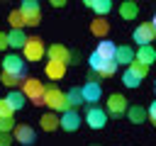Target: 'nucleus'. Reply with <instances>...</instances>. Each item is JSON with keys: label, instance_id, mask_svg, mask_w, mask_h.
I'll list each match as a JSON object with an SVG mask.
<instances>
[{"label": "nucleus", "instance_id": "f257e3e1", "mask_svg": "<svg viewBox=\"0 0 156 146\" xmlns=\"http://www.w3.org/2000/svg\"><path fill=\"white\" fill-rule=\"evenodd\" d=\"M44 105L56 109V112H66L68 109V100L56 85H44Z\"/></svg>", "mask_w": 156, "mask_h": 146}, {"label": "nucleus", "instance_id": "f03ea898", "mask_svg": "<svg viewBox=\"0 0 156 146\" xmlns=\"http://www.w3.org/2000/svg\"><path fill=\"white\" fill-rule=\"evenodd\" d=\"M22 92H24V97L32 100V105H37V107L44 105V85L39 78H27L22 83Z\"/></svg>", "mask_w": 156, "mask_h": 146}, {"label": "nucleus", "instance_id": "7ed1b4c3", "mask_svg": "<svg viewBox=\"0 0 156 146\" xmlns=\"http://www.w3.org/2000/svg\"><path fill=\"white\" fill-rule=\"evenodd\" d=\"M22 54H24V61H41V56L46 54V46L39 36H27V41L22 46Z\"/></svg>", "mask_w": 156, "mask_h": 146}, {"label": "nucleus", "instance_id": "20e7f679", "mask_svg": "<svg viewBox=\"0 0 156 146\" xmlns=\"http://www.w3.org/2000/svg\"><path fill=\"white\" fill-rule=\"evenodd\" d=\"M22 15H24V22L29 27H37L39 19H41V12H39V0H22Z\"/></svg>", "mask_w": 156, "mask_h": 146}, {"label": "nucleus", "instance_id": "39448f33", "mask_svg": "<svg viewBox=\"0 0 156 146\" xmlns=\"http://www.w3.org/2000/svg\"><path fill=\"white\" fill-rule=\"evenodd\" d=\"M127 107H129L127 97L119 95V92H115V95L107 97V109H105V112L112 114V117H122V114H127Z\"/></svg>", "mask_w": 156, "mask_h": 146}, {"label": "nucleus", "instance_id": "423d86ee", "mask_svg": "<svg viewBox=\"0 0 156 146\" xmlns=\"http://www.w3.org/2000/svg\"><path fill=\"white\" fill-rule=\"evenodd\" d=\"M85 122H88L90 129H102L107 124V112L100 109V107H95V105H90L85 109Z\"/></svg>", "mask_w": 156, "mask_h": 146}, {"label": "nucleus", "instance_id": "0eeeda50", "mask_svg": "<svg viewBox=\"0 0 156 146\" xmlns=\"http://www.w3.org/2000/svg\"><path fill=\"white\" fill-rule=\"evenodd\" d=\"M132 39H134L139 46H144V44H151V41L156 39V29H154V24H151V22H144V24H139V27L134 29Z\"/></svg>", "mask_w": 156, "mask_h": 146}, {"label": "nucleus", "instance_id": "6e6552de", "mask_svg": "<svg viewBox=\"0 0 156 146\" xmlns=\"http://www.w3.org/2000/svg\"><path fill=\"white\" fill-rule=\"evenodd\" d=\"M2 71H7V73H17V75H27V61L24 58H20V56H15V54H10V56H5L2 58Z\"/></svg>", "mask_w": 156, "mask_h": 146}, {"label": "nucleus", "instance_id": "1a4fd4ad", "mask_svg": "<svg viewBox=\"0 0 156 146\" xmlns=\"http://www.w3.org/2000/svg\"><path fill=\"white\" fill-rule=\"evenodd\" d=\"M58 119H61V129H63V131H76V129L80 127V114H78L73 107H68L66 112H61Z\"/></svg>", "mask_w": 156, "mask_h": 146}, {"label": "nucleus", "instance_id": "9d476101", "mask_svg": "<svg viewBox=\"0 0 156 146\" xmlns=\"http://www.w3.org/2000/svg\"><path fill=\"white\" fill-rule=\"evenodd\" d=\"M83 100L88 102V105H95L100 97H102V88H100V83H93V80H88L83 88Z\"/></svg>", "mask_w": 156, "mask_h": 146}, {"label": "nucleus", "instance_id": "9b49d317", "mask_svg": "<svg viewBox=\"0 0 156 146\" xmlns=\"http://www.w3.org/2000/svg\"><path fill=\"white\" fill-rule=\"evenodd\" d=\"M12 136H15L20 144H24V146L34 144V139H37V134H34V129H32L29 124H20V127H15V129H12Z\"/></svg>", "mask_w": 156, "mask_h": 146}, {"label": "nucleus", "instance_id": "f8f14e48", "mask_svg": "<svg viewBox=\"0 0 156 146\" xmlns=\"http://www.w3.org/2000/svg\"><path fill=\"white\" fill-rule=\"evenodd\" d=\"M44 71H46V78H51V80H61V78L66 75V63H63V61H54V58H49Z\"/></svg>", "mask_w": 156, "mask_h": 146}, {"label": "nucleus", "instance_id": "ddd939ff", "mask_svg": "<svg viewBox=\"0 0 156 146\" xmlns=\"http://www.w3.org/2000/svg\"><path fill=\"white\" fill-rule=\"evenodd\" d=\"M134 61H139V63H144V66H151V63L156 61V51H154V46H151V44L139 46V51H134Z\"/></svg>", "mask_w": 156, "mask_h": 146}, {"label": "nucleus", "instance_id": "4468645a", "mask_svg": "<svg viewBox=\"0 0 156 146\" xmlns=\"http://www.w3.org/2000/svg\"><path fill=\"white\" fill-rule=\"evenodd\" d=\"M46 56H49V58H54V61H63L66 66H68V61H71V51H68L66 46H61V44L49 46V49H46Z\"/></svg>", "mask_w": 156, "mask_h": 146}, {"label": "nucleus", "instance_id": "2eb2a0df", "mask_svg": "<svg viewBox=\"0 0 156 146\" xmlns=\"http://www.w3.org/2000/svg\"><path fill=\"white\" fill-rule=\"evenodd\" d=\"M119 15H122V19H136V15H139L136 0H124L119 5Z\"/></svg>", "mask_w": 156, "mask_h": 146}, {"label": "nucleus", "instance_id": "dca6fc26", "mask_svg": "<svg viewBox=\"0 0 156 146\" xmlns=\"http://www.w3.org/2000/svg\"><path fill=\"white\" fill-rule=\"evenodd\" d=\"M127 117H129V122H134V124H141L144 119H149V114H146V109H144L141 105H129V107H127Z\"/></svg>", "mask_w": 156, "mask_h": 146}, {"label": "nucleus", "instance_id": "f3484780", "mask_svg": "<svg viewBox=\"0 0 156 146\" xmlns=\"http://www.w3.org/2000/svg\"><path fill=\"white\" fill-rule=\"evenodd\" d=\"M39 122H41V129H44V131H56V129L61 127V119H58L54 112L41 114V117H39Z\"/></svg>", "mask_w": 156, "mask_h": 146}, {"label": "nucleus", "instance_id": "a211bd4d", "mask_svg": "<svg viewBox=\"0 0 156 146\" xmlns=\"http://www.w3.org/2000/svg\"><path fill=\"white\" fill-rule=\"evenodd\" d=\"M115 61L129 66V63L134 61V49H132V46H117V51H115Z\"/></svg>", "mask_w": 156, "mask_h": 146}, {"label": "nucleus", "instance_id": "6ab92c4d", "mask_svg": "<svg viewBox=\"0 0 156 146\" xmlns=\"http://www.w3.org/2000/svg\"><path fill=\"white\" fill-rule=\"evenodd\" d=\"M90 32L95 34V36H105L107 32H110V24H107V19H102V17H95L93 22H90Z\"/></svg>", "mask_w": 156, "mask_h": 146}, {"label": "nucleus", "instance_id": "aec40b11", "mask_svg": "<svg viewBox=\"0 0 156 146\" xmlns=\"http://www.w3.org/2000/svg\"><path fill=\"white\" fill-rule=\"evenodd\" d=\"M141 80H144V78H141L136 71H132V68H127V71L122 73V83H124L127 88H139V85H141Z\"/></svg>", "mask_w": 156, "mask_h": 146}, {"label": "nucleus", "instance_id": "412c9836", "mask_svg": "<svg viewBox=\"0 0 156 146\" xmlns=\"http://www.w3.org/2000/svg\"><path fill=\"white\" fill-rule=\"evenodd\" d=\"M24 41H27V36H24V32H22V29H12V32L7 34V46L22 49V46H24Z\"/></svg>", "mask_w": 156, "mask_h": 146}, {"label": "nucleus", "instance_id": "4be33fe9", "mask_svg": "<svg viewBox=\"0 0 156 146\" xmlns=\"http://www.w3.org/2000/svg\"><path fill=\"white\" fill-rule=\"evenodd\" d=\"M102 58H115V51H117V46L112 44V41H107V39H102L100 44H98V49H95Z\"/></svg>", "mask_w": 156, "mask_h": 146}, {"label": "nucleus", "instance_id": "5701e85b", "mask_svg": "<svg viewBox=\"0 0 156 146\" xmlns=\"http://www.w3.org/2000/svg\"><path fill=\"white\" fill-rule=\"evenodd\" d=\"M5 100H7V105H10V107H12L15 112L24 107V92H20V90H12V92H10V95H7Z\"/></svg>", "mask_w": 156, "mask_h": 146}, {"label": "nucleus", "instance_id": "b1692460", "mask_svg": "<svg viewBox=\"0 0 156 146\" xmlns=\"http://www.w3.org/2000/svg\"><path fill=\"white\" fill-rule=\"evenodd\" d=\"M66 100H68V107H78V105H83L85 100H83V90L80 88H71L68 92H66Z\"/></svg>", "mask_w": 156, "mask_h": 146}, {"label": "nucleus", "instance_id": "393cba45", "mask_svg": "<svg viewBox=\"0 0 156 146\" xmlns=\"http://www.w3.org/2000/svg\"><path fill=\"white\" fill-rule=\"evenodd\" d=\"M7 22L12 24V29H22V27H27L22 10H12V12H10V17H7Z\"/></svg>", "mask_w": 156, "mask_h": 146}, {"label": "nucleus", "instance_id": "a878e982", "mask_svg": "<svg viewBox=\"0 0 156 146\" xmlns=\"http://www.w3.org/2000/svg\"><path fill=\"white\" fill-rule=\"evenodd\" d=\"M93 10H95L98 17H105V15L112 10V0H95V2H93Z\"/></svg>", "mask_w": 156, "mask_h": 146}, {"label": "nucleus", "instance_id": "bb28decb", "mask_svg": "<svg viewBox=\"0 0 156 146\" xmlns=\"http://www.w3.org/2000/svg\"><path fill=\"white\" fill-rule=\"evenodd\" d=\"M115 71H117V61H115V58H105V63H102V68H100L98 73H100L102 78H110Z\"/></svg>", "mask_w": 156, "mask_h": 146}, {"label": "nucleus", "instance_id": "cd10ccee", "mask_svg": "<svg viewBox=\"0 0 156 146\" xmlns=\"http://www.w3.org/2000/svg\"><path fill=\"white\" fill-rule=\"evenodd\" d=\"M0 80H2V85H7V88H15L17 83H22V75H17V73H7V71H2V75H0Z\"/></svg>", "mask_w": 156, "mask_h": 146}, {"label": "nucleus", "instance_id": "c85d7f7f", "mask_svg": "<svg viewBox=\"0 0 156 146\" xmlns=\"http://www.w3.org/2000/svg\"><path fill=\"white\" fill-rule=\"evenodd\" d=\"M88 61H90V71H100V68H102V63H105V58H102L98 51H93Z\"/></svg>", "mask_w": 156, "mask_h": 146}, {"label": "nucleus", "instance_id": "c756f323", "mask_svg": "<svg viewBox=\"0 0 156 146\" xmlns=\"http://www.w3.org/2000/svg\"><path fill=\"white\" fill-rule=\"evenodd\" d=\"M129 68H132V71H136L141 78H146V73H149V66H144V63H139V61H132V63H129Z\"/></svg>", "mask_w": 156, "mask_h": 146}, {"label": "nucleus", "instance_id": "7c9ffc66", "mask_svg": "<svg viewBox=\"0 0 156 146\" xmlns=\"http://www.w3.org/2000/svg\"><path fill=\"white\" fill-rule=\"evenodd\" d=\"M15 129V119L12 117H0V131H12Z\"/></svg>", "mask_w": 156, "mask_h": 146}, {"label": "nucleus", "instance_id": "2f4dec72", "mask_svg": "<svg viewBox=\"0 0 156 146\" xmlns=\"http://www.w3.org/2000/svg\"><path fill=\"white\" fill-rule=\"evenodd\" d=\"M12 114H15V109H12V107L7 105V100L2 97V100H0V117H12Z\"/></svg>", "mask_w": 156, "mask_h": 146}, {"label": "nucleus", "instance_id": "473e14b6", "mask_svg": "<svg viewBox=\"0 0 156 146\" xmlns=\"http://www.w3.org/2000/svg\"><path fill=\"white\" fill-rule=\"evenodd\" d=\"M12 141H15V136L10 131H0V146H10Z\"/></svg>", "mask_w": 156, "mask_h": 146}, {"label": "nucleus", "instance_id": "72a5a7b5", "mask_svg": "<svg viewBox=\"0 0 156 146\" xmlns=\"http://www.w3.org/2000/svg\"><path fill=\"white\" fill-rule=\"evenodd\" d=\"M146 114H149V119H151V124H156V102L146 109Z\"/></svg>", "mask_w": 156, "mask_h": 146}, {"label": "nucleus", "instance_id": "f704fd0d", "mask_svg": "<svg viewBox=\"0 0 156 146\" xmlns=\"http://www.w3.org/2000/svg\"><path fill=\"white\" fill-rule=\"evenodd\" d=\"M100 78H102V75H100L98 71H90V73H88V80H93V83H100Z\"/></svg>", "mask_w": 156, "mask_h": 146}, {"label": "nucleus", "instance_id": "c9c22d12", "mask_svg": "<svg viewBox=\"0 0 156 146\" xmlns=\"http://www.w3.org/2000/svg\"><path fill=\"white\" fill-rule=\"evenodd\" d=\"M2 49H7V34L5 32H0V51Z\"/></svg>", "mask_w": 156, "mask_h": 146}, {"label": "nucleus", "instance_id": "e433bc0d", "mask_svg": "<svg viewBox=\"0 0 156 146\" xmlns=\"http://www.w3.org/2000/svg\"><path fill=\"white\" fill-rule=\"evenodd\" d=\"M49 2H51V5H54V7H63V5H66V2H68V0H49Z\"/></svg>", "mask_w": 156, "mask_h": 146}, {"label": "nucleus", "instance_id": "4c0bfd02", "mask_svg": "<svg viewBox=\"0 0 156 146\" xmlns=\"http://www.w3.org/2000/svg\"><path fill=\"white\" fill-rule=\"evenodd\" d=\"M93 2H95V0H83V5H88V7H93Z\"/></svg>", "mask_w": 156, "mask_h": 146}, {"label": "nucleus", "instance_id": "58836bf2", "mask_svg": "<svg viewBox=\"0 0 156 146\" xmlns=\"http://www.w3.org/2000/svg\"><path fill=\"white\" fill-rule=\"evenodd\" d=\"M151 24H154V29H156V15H154V19H151Z\"/></svg>", "mask_w": 156, "mask_h": 146}, {"label": "nucleus", "instance_id": "ea45409f", "mask_svg": "<svg viewBox=\"0 0 156 146\" xmlns=\"http://www.w3.org/2000/svg\"><path fill=\"white\" fill-rule=\"evenodd\" d=\"M90 146H100V144H90Z\"/></svg>", "mask_w": 156, "mask_h": 146}]
</instances>
